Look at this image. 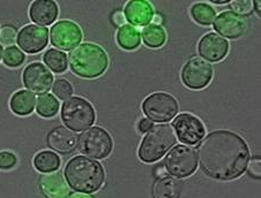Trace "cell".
<instances>
[{"mask_svg": "<svg viewBox=\"0 0 261 198\" xmlns=\"http://www.w3.org/2000/svg\"><path fill=\"white\" fill-rule=\"evenodd\" d=\"M197 156L204 174L219 181H230L246 171L250 150L239 135L229 130H216L201 142Z\"/></svg>", "mask_w": 261, "mask_h": 198, "instance_id": "1", "label": "cell"}, {"mask_svg": "<svg viewBox=\"0 0 261 198\" xmlns=\"http://www.w3.org/2000/svg\"><path fill=\"white\" fill-rule=\"evenodd\" d=\"M65 179L75 191L90 193L97 191L104 183V170L101 163L85 156L74 157L65 167Z\"/></svg>", "mask_w": 261, "mask_h": 198, "instance_id": "2", "label": "cell"}, {"mask_svg": "<svg viewBox=\"0 0 261 198\" xmlns=\"http://www.w3.org/2000/svg\"><path fill=\"white\" fill-rule=\"evenodd\" d=\"M68 62L75 75L82 79H96L107 71L109 59L101 46L84 43L69 52Z\"/></svg>", "mask_w": 261, "mask_h": 198, "instance_id": "3", "label": "cell"}, {"mask_svg": "<svg viewBox=\"0 0 261 198\" xmlns=\"http://www.w3.org/2000/svg\"><path fill=\"white\" fill-rule=\"evenodd\" d=\"M176 143V135L170 124H158L147 133L139 148V158L143 162L160 160Z\"/></svg>", "mask_w": 261, "mask_h": 198, "instance_id": "4", "label": "cell"}, {"mask_svg": "<svg viewBox=\"0 0 261 198\" xmlns=\"http://www.w3.org/2000/svg\"><path fill=\"white\" fill-rule=\"evenodd\" d=\"M96 119L93 105L81 97H71L62 106V120L74 131H84L91 127Z\"/></svg>", "mask_w": 261, "mask_h": 198, "instance_id": "5", "label": "cell"}, {"mask_svg": "<svg viewBox=\"0 0 261 198\" xmlns=\"http://www.w3.org/2000/svg\"><path fill=\"white\" fill-rule=\"evenodd\" d=\"M77 145L82 154L94 159L107 158L112 151V139L101 127L87 129L77 139Z\"/></svg>", "mask_w": 261, "mask_h": 198, "instance_id": "6", "label": "cell"}, {"mask_svg": "<svg viewBox=\"0 0 261 198\" xmlns=\"http://www.w3.org/2000/svg\"><path fill=\"white\" fill-rule=\"evenodd\" d=\"M198 167L197 151L188 145H176L167 154L164 169L176 178H188Z\"/></svg>", "mask_w": 261, "mask_h": 198, "instance_id": "7", "label": "cell"}, {"mask_svg": "<svg viewBox=\"0 0 261 198\" xmlns=\"http://www.w3.org/2000/svg\"><path fill=\"white\" fill-rule=\"evenodd\" d=\"M178 103L171 94L155 92L142 103V111L148 118L156 122H168L176 117Z\"/></svg>", "mask_w": 261, "mask_h": 198, "instance_id": "8", "label": "cell"}, {"mask_svg": "<svg viewBox=\"0 0 261 198\" xmlns=\"http://www.w3.org/2000/svg\"><path fill=\"white\" fill-rule=\"evenodd\" d=\"M213 79L212 64L200 57L190 59L181 70V81L193 90L206 88Z\"/></svg>", "mask_w": 261, "mask_h": 198, "instance_id": "9", "label": "cell"}, {"mask_svg": "<svg viewBox=\"0 0 261 198\" xmlns=\"http://www.w3.org/2000/svg\"><path fill=\"white\" fill-rule=\"evenodd\" d=\"M50 38L52 45L59 50L69 51L80 44L82 31L79 25L73 21L62 20L51 27Z\"/></svg>", "mask_w": 261, "mask_h": 198, "instance_id": "10", "label": "cell"}, {"mask_svg": "<svg viewBox=\"0 0 261 198\" xmlns=\"http://www.w3.org/2000/svg\"><path fill=\"white\" fill-rule=\"evenodd\" d=\"M173 129L181 143L194 145L199 143L206 134L203 123L199 118L190 113H181L173 120Z\"/></svg>", "mask_w": 261, "mask_h": 198, "instance_id": "11", "label": "cell"}, {"mask_svg": "<svg viewBox=\"0 0 261 198\" xmlns=\"http://www.w3.org/2000/svg\"><path fill=\"white\" fill-rule=\"evenodd\" d=\"M16 43L24 52L38 53L44 50L49 43V30L37 24H28L17 34Z\"/></svg>", "mask_w": 261, "mask_h": 198, "instance_id": "12", "label": "cell"}, {"mask_svg": "<svg viewBox=\"0 0 261 198\" xmlns=\"http://www.w3.org/2000/svg\"><path fill=\"white\" fill-rule=\"evenodd\" d=\"M22 80L30 92L45 93L51 89L54 76L43 63L32 62L24 68Z\"/></svg>", "mask_w": 261, "mask_h": 198, "instance_id": "13", "label": "cell"}, {"mask_svg": "<svg viewBox=\"0 0 261 198\" xmlns=\"http://www.w3.org/2000/svg\"><path fill=\"white\" fill-rule=\"evenodd\" d=\"M229 51V43L215 32L204 35L199 42L198 52L203 60L212 62L221 61Z\"/></svg>", "mask_w": 261, "mask_h": 198, "instance_id": "14", "label": "cell"}, {"mask_svg": "<svg viewBox=\"0 0 261 198\" xmlns=\"http://www.w3.org/2000/svg\"><path fill=\"white\" fill-rule=\"evenodd\" d=\"M214 29L220 34L221 37H227L230 40H236L244 35L246 30V22L242 16L231 11L223 12L214 21Z\"/></svg>", "mask_w": 261, "mask_h": 198, "instance_id": "15", "label": "cell"}, {"mask_svg": "<svg viewBox=\"0 0 261 198\" xmlns=\"http://www.w3.org/2000/svg\"><path fill=\"white\" fill-rule=\"evenodd\" d=\"M47 144L51 149L62 154H68L75 150L77 136L66 127H57L47 135Z\"/></svg>", "mask_w": 261, "mask_h": 198, "instance_id": "16", "label": "cell"}, {"mask_svg": "<svg viewBox=\"0 0 261 198\" xmlns=\"http://www.w3.org/2000/svg\"><path fill=\"white\" fill-rule=\"evenodd\" d=\"M58 5L52 0H36L29 8V16L37 25H50L58 18Z\"/></svg>", "mask_w": 261, "mask_h": 198, "instance_id": "17", "label": "cell"}, {"mask_svg": "<svg viewBox=\"0 0 261 198\" xmlns=\"http://www.w3.org/2000/svg\"><path fill=\"white\" fill-rule=\"evenodd\" d=\"M124 15L134 25H148L154 16V10L145 0H132L126 4Z\"/></svg>", "mask_w": 261, "mask_h": 198, "instance_id": "18", "label": "cell"}, {"mask_svg": "<svg viewBox=\"0 0 261 198\" xmlns=\"http://www.w3.org/2000/svg\"><path fill=\"white\" fill-rule=\"evenodd\" d=\"M40 188L47 198H66L69 193L66 181L59 173H47L40 178Z\"/></svg>", "mask_w": 261, "mask_h": 198, "instance_id": "19", "label": "cell"}, {"mask_svg": "<svg viewBox=\"0 0 261 198\" xmlns=\"http://www.w3.org/2000/svg\"><path fill=\"white\" fill-rule=\"evenodd\" d=\"M182 184L179 180L171 176L158 178L153 187L154 198H179Z\"/></svg>", "mask_w": 261, "mask_h": 198, "instance_id": "20", "label": "cell"}, {"mask_svg": "<svg viewBox=\"0 0 261 198\" xmlns=\"http://www.w3.org/2000/svg\"><path fill=\"white\" fill-rule=\"evenodd\" d=\"M35 105H36V98L29 90H19L13 94L10 101L12 112L16 115H20V117L32 114Z\"/></svg>", "mask_w": 261, "mask_h": 198, "instance_id": "21", "label": "cell"}, {"mask_svg": "<svg viewBox=\"0 0 261 198\" xmlns=\"http://www.w3.org/2000/svg\"><path fill=\"white\" fill-rule=\"evenodd\" d=\"M117 43L121 49L132 51L141 44V34L132 24H124L117 31Z\"/></svg>", "mask_w": 261, "mask_h": 198, "instance_id": "22", "label": "cell"}, {"mask_svg": "<svg viewBox=\"0 0 261 198\" xmlns=\"http://www.w3.org/2000/svg\"><path fill=\"white\" fill-rule=\"evenodd\" d=\"M60 158L56 152L44 151L38 152L34 157V167L41 173H52V172L59 170L60 167Z\"/></svg>", "mask_w": 261, "mask_h": 198, "instance_id": "23", "label": "cell"}, {"mask_svg": "<svg viewBox=\"0 0 261 198\" xmlns=\"http://www.w3.org/2000/svg\"><path fill=\"white\" fill-rule=\"evenodd\" d=\"M43 60H44V63L46 66L49 67V70L57 73V74L64 73L67 70V66H68L67 55L65 54L63 51H59L56 49L47 50L44 53V55H43Z\"/></svg>", "mask_w": 261, "mask_h": 198, "instance_id": "24", "label": "cell"}, {"mask_svg": "<svg viewBox=\"0 0 261 198\" xmlns=\"http://www.w3.org/2000/svg\"><path fill=\"white\" fill-rule=\"evenodd\" d=\"M37 113L43 118H54L59 111V102L54 94L43 93L37 98L36 102Z\"/></svg>", "mask_w": 261, "mask_h": 198, "instance_id": "25", "label": "cell"}, {"mask_svg": "<svg viewBox=\"0 0 261 198\" xmlns=\"http://www.w3.org/2000/svg\"><path fill=\"white\" fill-rule=\"evenodd\" d=\"M141 32L145 44L149 47H153V49L161 47L165 43V40H167V34H165L164 29L160 27V25H145Z\"/></svg>", "mask_w": 261, "mask_h": 198, "instance_id": "26", "label": "cell"}, {"mask_svg": "<svg viewBox=\"0 0 261 198\" xmlns=\"http://www.w3.org/2000/svg\"><path fill=\"white\" fill-rule=\"evenodd\" d=\"M191 16L199 24L211 25L214 23L216 13L208 4L198 3L191 7Z\"/></svg>", "mask_w": 261, "mask_h": 198, "instance_id": "27", "label": "cell"}, {"mask_svg": "<svg viewBox=\"0 0 261 198\" xmlns=\"http://www.w3.org/2000/svg\"><path fill=\"white\" fill-rule=\"evenodd\" d=\"M24 59H25L24 53L16 46H8L6 47V50L4 51L3 61L7 67H11V68L20 67L21 64L24 62Z\"/></svg>", "mask_w": 261, "mask_h": 198, "instance_id": "28", "label": "cell"}, {"mask_svg": "<svg viewBox=\"0 0 261 198\" xmlns=\"http://www.w3.org/2000/svg\"><path fill=\"white\" fill-rule=\"evenodd\" d=\"M51 89L54 94H56L59 99H63V101H67V99L71 98L73 94L72 84L64 79L56 80L55 83L52 84Z\"/></svg>", "mask_w": 261, "mask_h": 198, "instance_id": "29", "label": "cell"}, {"mask_svg": "<svg viewBox=\"0 0 261 198\" xmlns=\"http://www.w3.org/2000/svg\"><path fill=\"white\" fill-rule=\"evenodd\" d=\"M17 31L14 27L11 25H5L0 30V45L5 46H13L14 43H16Z\"/></svg>", "mask_w": 261, "mask_h": 198, "instance_id": "30", "label": "cell"}, {"mask_svg": "<svg viewBox=\"0 0 261 198\" xmlns=\"http://www.w3.org/2000/svg\"><path fill=\"white\" fill-rule=\"evenodd\" d=\"M230 6H231L233 13H236L239 16L249 15L253 10V5L250 0H234V2H231Z\"/></svg>", "mask_w": 261, "mask_h": 198, "instance_id": "31", "label": "cell"}, {"mask_svg": "<svg viewBox=\"0 0 261 198\" xmlns=\"http://www.w3.org/2000/svg\"><path fill=\"white\" fill-rule=\"evenodd\" d=\"M17 159L14 153L10 151H2L0 152V170L8 171L13 169L16 165Z\"/></svg>", "mask_w": 261, "mask_h": 198, "instance_id": "32", "label": "cell"}, {"mask_svg": "<svg viewBox=\"0 0 261 198\" xmlns=\"http://www.w3.org/2000/svg\"><path fill=\"white\" fill-rule=\"evenodd\" d=\"M261 161H260V158H254L252 159L250 161V165H249V173L253 176L255 179H260V169H261Z\"/></svg>", "mask_w": 261, "mask_h": 198, "instance_id": "33", "label": "cell"}, {"mask_svg": "<svg viewBox=\"0 0 261 198\" xmlns=\"http://www.w3.org/2000/svg\"><path fill=\"white\" fill-rule=\"evenodd\" d=\"M151 128H153V123H151V121H149L148 119H141L140 122H139V124H138L139 131L142 133V134L148 133Z\"/></svg>", "mask_w": 261, "mask_h": 198, "instance_id": "34", "label": "cell"}, {"mask_svg": "<svg viewBox=\"0 0 261 198\" xmlns=\"http://www.w3.org/2000/svg\"><path fill=\"white\" fill-rule=\"evenodd\" d=\"M112 21H114V23L116 25H124L126 21L124 13L120 11H116L114 14H112Z\"/></svg>", "mask_w": 261, "mask_h": 198, "instance_id": "35", "label": "cell"}, {"mask_svg": "<svg viewBox=\"0 0 261 198\" xmlns=\"http://www.w3.org/2000/svg\"><path fill=\"white\" fill-rule=\"evenodd\" d=\"M68 198H93V197H90V196H88V195H86V193H80V192H73V193H71V195L68 196Z\"/></svg>", "mask_w": 261, "mask_h": 198, "instance_id": "36", "label": "cell"}, {"mask_svg": "<svg viewBox=\"0 0 261 198\" xmlns=\"http://www.w3.org/2000/svg\"><path fill=\"white\" fill-rule=\"evenodd\" d=\"M165 173H167V171H165V169L162 166L158 167V169H156V172H155V174H156V176H158V178H162V176H165Z\"/></svg>", "mask_w": 261, "mask_h": 198, "instance_id": "37", "label": "cell"}, {"mask_svg": "<svg viewBox=\"0 0 261 198\" xmlns=\"http://www.w3.org/2000/svg\"><path fill=\"white\" fill-rule=\"evenodd\" d=\"M153 22L155 23V25H160L161 23H162V21H163V19H162V16H161L160 14H156V15H154L153 16Z\"/></svg>", "mask_w": 261, "mask_h": 198, "instance_id": "38", "label": "cell"}, {"mask_svg": "<svg viewBox=\"0 0 261 198\" xmlns=\"http://www.w3.org/2000/svg\"><path fill=\"white\" fill-rule=\"evenodd\" d=\"M252 4H254L255 11H256V13H258V14L260 15V2H258V0H255V2H253Z\"/></svg>", "mask_w": 261, "mask_h": 198, "instance_id": "39", "label": "cell"}, {"mask_svg": "<svg viewBox=\"0 0 261 198\" xmlns=\"http://www.w3.org/2000/svg\"><path fill=\"white\" fill-rule=\"evenodd\" d=\"M214 4H228L229 0H214Z\"/></svg>", "mask_w": 261, "mask_h": 198, "instance_id": "40", "label": "cell"}, {"mask_svg": "<svg viewBox=\"0 0 261 198\" xmlns=\"http://www.w3.org/2000/svg\"><path fill=\"white\" fill-rule=\"evenodd\" d=\"M2 57H3V47L0 45V60H2Z\"/></svg>", "mask_w": 261, "mask_h": 198, "instance_id": "41", "label": "cell"}]
</instances>
